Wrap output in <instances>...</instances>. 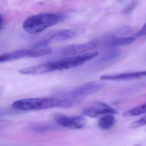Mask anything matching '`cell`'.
<instances>
[{
	"mask_svg": "<svg viewBox=\"0 0 146 146\" xmlns=\"http://www.w3.org/2000/svg\"><path fill=\"white\" fill-rule=\"evenodd\" d=\"M137 4H138V2L137 0H132V1L130 3L129 5H128V6L124 10V13H125V14H129V13H131L136 7Z\"/></svg>",
	"mask_w": 146,
	"mask_h": 146,
	"instance_id": "obj_18",
	"label": "cell"
},
{
	"mask_svg": "<svg viewBox=\"0 0 146 146\" xmlns=\"http://www.w3.org/2000/svg\"><path fill=\"white\" fill-rule=\"evenodd\" d=\"M146 77V71L126 72L117 75H106L100 77L101 80L108 81H128Z\"/></svg>",
	"mask_w": 146,
	"mask_h": 146,
	"instance_id": "obj_11",
	"label": "cell"
},
{
	"mask_svg": "<svg viewBox=\"0 0 146 146\" xmlns=\"http://www.w3.org/2000/svg\"><path fill=\"white\" fill-rule=\"evenodd\" d=\"M97 42H89L81 44H75L67 46L61 50V54L65 56H72L88 52L97 46Z\"/></svg>",
	"mask_w": 146,
	"mask_h": 146,
	"instance_id": "obj_8",
	"label": "cell"
},
{
	"mask_svg": "<svg viewBox=\"0 0 146 146\" xmlns=\"http://www.w3.org/2000/svg\"><path fill=\"white\" fill-rule=\"evenodd\" d=\"M145 125H146V115L131 123L130 125L129 128L133 129L140 128Z\"/></svg>",
	"mask_w": 146,
	"mask_h": 146,
	"instance_id": "obj_17",
	"label": "cell"
},
{
	"mask_svg": "<svg viewBox=\"0 0 146 146\" xmlns=\"http://www.w3.org/2000/svg\"><path fill=\"white\" fill-rule=\"evenodd\" d=\"M146 35V23L145 24L137 34V36H143Z\"/></svg>",
	"mask_w": 146,
	"mask_h": 146,
	"instance_id": "obj_20",
	"label": "cell"
},
{
	"mask_svg": "<svg viewBox=\"0 0 146 146\" xmlns=\"http://www.w3.org/2000/svg\"><path fill=\"white\" fill-rule=\"evenodd\" d=\"M31 129L36 132H44L54 130L55 128L50 125H33Z\"/></svg>",
	"mask_w": 146,
	"mask_h": 146,
	"instance_id": "obj_15",
	"label": "cell"
},
{
	"mask_svg": "<svg viewBox=\"0 0 146 146\" xmlns=\"http://www.w3.org/2000/svg\"><path fill=\"white\" fill-rule=\"evenodd\" d=\"M79 101L55 97L20 99L14 102L12 107L18 111L40 110L54 108H70Z\"/></svg>",
	"mask_w": 146,
	"mask_h": 146,
	"instance_id": "obj_1",
	"label": "cell"
},
{
	"mask_svg": "<svg viewBox=\"0 0 146 146\" xmlns=\"http://www.w3.org/2000/svg\"><path fill=\"white\" fill-rule=\"evenodd\" d=\"M55 122L59 125L72 129H80L83 128L87 123V120L82 116H68L58 115L55 117Z\"/></svg>",
	"mask_w": 146,
	"mask_h": 146,
	"instance_id": "obj_7",
	"label": "cell"
},
{
	"mask_svg": "<svg viewBox=\"0 0 146 146\" xmlns=\"http://www.w3.org/2000/svg\"><path fill=\"white\" fill-rule=\"evenodd\" d=\"M105 85L104 83L89 82L73 89L60 93L57 96L62 99L80 101L82 98L97 92Z\"/></svg>",
	"mask_w": 146,
	"mask_h": 146,
	"instance_id": "obj_3",
	"label": "cell"
},
{
	"mask_svg": "<svg viewBox=\"0 0 146 146\" xmlns=\"http://www.w3.org/2000/svg\"><path fill=\"white\" fill-rule=\"evenodd\" d=\"M116 123V119L113 114H107L102 116L98 121V125L102 129H110Z\"/></svg>",
	"mask_w": 146,
	"mask_h": 146,
	"instance_id": "obj_12",
	"label": "cell"
},
{
	"mask_svg": "<svg viewBox=\"0 0 146 146\" xmlns=\"http://www.w3.org/2000/svg\"><path fill=\"white\" fill-rule=\"evenodd\" d=\"M86 30L83 28L59 31L52 34L49 39L51 41H62L78 37L84 34Z\"/></svg>",
	"mask_w": 146,
	"mask_h": 146,
	"instance_id": "obj_10",
	"label": "cell"
},
{
	"mask_svg": "<svg viewBox=\"0 0 146 146\" xmlns=\"http://www.w3.org/2000/svg\"><path fill=\"white\" fill-rule=\"evenodd\" d=\"M51 40L48 38V39L43 40L36 43L33 46V48H41L47 46L51 42Z\"/></svg>",
	"mask_w": 146,
	"mask_h": 146,
	"instance_id": "obj_19",
	"label": "cell"
},
{
	"mask_svg": "<svg viewBox=\"0 0 146 146\" xmlns=\"http://www.w3.org/2000/svg\"><path fill=\"white\" fill-rule=\"evenodd\" d=\"M52 52L50 48L23 49L4 54L0 56V62L5 63L25 58H37L49 54Z\"/></svg>",
	"mask_w": 146,
	"mask_h": 146,
	"instance_id": "obj_5",
	"label": "cell"
},
{
	"mask_svg": "<svg viewBox=\"0 0 146 146\" xmlns=\"http://www.w3.org/2000/svg\"><path fill=\"white\" fill-rule=\"evenodd\" d=\"M55 71L53 61L44 62L33 66L23 68L19 70L24 75H39Z\"/></svg>",
	"mask_w": 146,
	"mask_h": 146,
	"instance_id": "obj_9",
	"label": "cell"
},
{
	"mask_svg": "<svg viewBox=\"0 0 146 146\" xmlns=\"http://www.w3.org/2000/svg\"><path fill=\"white\" fill-rule=\"evenodd\" d=\"M117 113L116 109L102 102H96L82 111L83 115L91 118L97 117L109 113L115 114Z\"/></svg>",
	"mask_w": 146,
	"mask_h": 146,
	"instance_id": "obj_6",
	"label": "cell"
},
{
	"mask_svg": "<svg viewBox=\"0 0 146 146\" xmlns=\"http://www.w3.org/2000/svg\"><path fill=\"white\" fill-rule=\"evenodd\" d=\"M135 39L133 37H121L111 38L106 41V46L110 47H114L118 46H126L134 42Z\"/></svg>",
	"mask_w": 146,
	"mask_h": 146,
	"instance_id": "obj_13",
	"label": "cell"
},
{
	"mask_svg": "<svg viewBox=\"0 0 146 146\" xmlns=\"http://www.w3.org/2000/svg\"><path fill=\"white\" fill-rule=\"evenodd\" d=\"M120 52L119 51H113L111 52L108 54L101 59V62H106L113 60L118 58L120 55Z\"/></svg>",
	"mask_w": 146,
	"mask_h": 146,
	"instance_id": "obj_16",
	"label": "cell"
},
{
	"mask_svg": "<svg viewBox=\"0 0 146 146\" xmlns=\"http://www.w3.org/2000/svg\"><path fill=\"white\" fill-rule=\"evenodd\" d=\"M97 52H88L53 61L55 71H63L79 66L98 56Z\"/></svg>",
	"mask_w": 146,
	"mask_h": 146,
	"instance_id": "obj_4",
	"label": "cell"
},
{
	"mask_svg": "<svg viewBox=\"0 0 146 146\" xmlns=\"http://www.w3.org/2000/svg\"><path fill=\"white\" fill-rule=\"evenodd\" d=\"M145 113H146V103L124 112L122 116L125 117H130Z\"/></svg>",
	"mask_w": 146,
	"mask_h": 146,
	"instance_id": "obj_14",
	"label": "cell"
},
{
	"mask_svg": "<svg viewBox=\"0 0 146 146\" xmlns=\"http://www.w3.org/2000/svg\"><path fill=\"white\" fill-rule=\"evenodd\" d=\"M4 24H5L4 19L2 14H1V16H0V30H2V29L4 28Z\"/></svg>",
	"mask_w": 146,
	"mask_h": 146,
	"instance_id": "obj_21",
	"label": "cell"
},
{
	"mask_svg": "<svg viewBox=\"0 0 146 146\" xmlns=\"http://www.w3.org/2000/svg\"><path fill=\"white\" fill-rule=\"evenodd\" d=\"M66 17L65 15L58 13H40L26 19L23 23V27L27 32L36 34L57 24Z\"/></svg>",
	"mask_w": 146,
	"mask_h": 146,
	"instance_id": "obj_2",
	"label": "cell"
}]
</instances>
